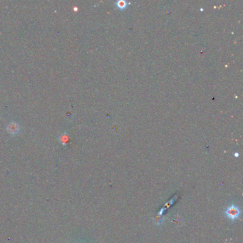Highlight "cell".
<instances>
[{
  "label": "cell",
  "instance_id": "3",
  "mask_svg": "<svg viewBox=\"0 0 243 243\" xmlns=\"http://www.w3.org/2000/svg\"><path fill=\"white\" fill-rule=\"evenodd\" d=\"M117 5H118V7H120V8H125L126 6V2H123V1H120V2H119L117 3Z\"/></svg>",
  "mask_w": 243,
  "mask_h": 243
},
{
  "label": "cell",
  "instance_id": "2",
  "mask_svg": "<svg viewBox=\"0 0 243 243\" xmlns=\"http://www.w3.org/2000/svg\"><path fill=\"white\" fill-rule=\"evenodd\" d=\"M7 130L12 134H15L18 132L19 130V126L15 122H12V123H9L7 126Z\"/></svg>",
  "mask_w": 243,
  "mask_h": 243
},
{
  "label": "cell",
  "instance_id": "1",
  "mask_svg": "<svg viewBox=\"0 0 243 243\" xmlns=\"http://www.w3.org/2000/svg\"><path fill=\"white\" fill-rule=\"evenodd\" d=\"M225 213L228 218L231 219V220H234L240 215V211L237 207L234 205H231L230 207H227Z\"/></svg>",
  "mask_w": 243,
  "mask_h": 243
}]
</instances>
